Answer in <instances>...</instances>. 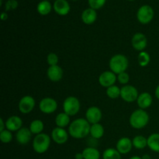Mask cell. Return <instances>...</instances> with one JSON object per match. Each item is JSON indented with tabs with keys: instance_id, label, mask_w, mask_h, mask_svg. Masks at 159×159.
<instances>
[{
	"instance_id": "4316f807",
	"label": "cell",
	"mask_w": 159,
	"mask_h": 159,
	"mask_svg": "<svg viewBox=\"0 0 159 159\" xmlns=\"http://www.w3.org/2000/svg\"><path fill=\"white\" fill-rule=\"evenodd\" d=\"M37 12L42 16H47L51 12V9H52V6L51 4L48 1V0H43L39 2L37 5Z\"/></svg>"
},
{
	"instance_id": "d4e9b609",
	"label": "cell",
	"mask_w": 159,
	"mask_h": 159,
	"mask_svg": "<svg viewBox=\"0 0 159 159\" xmlns=\"http://www.w3.org/2000/svg\"><path fill=\"white\" fill-rule=\"evenodd\" d=\"M43 128H44V124L43 122L40 120H34L30 124L29 129L30 130L31 133L33 134H40L43 132Z\"/></svg>"
},
{
	"instance_id": "9a60e30c",
	"label": "cell",
	"mask_w": 159,
	"mask_h": 159,
	"mask_svg": "<svg viewBox=\"0 0 159 159\" xmlns=\"http://www.w3.org/2000/svg\"><path fill=\"white\" fill-rule=\"evenodd\" d=\"M63 69L58 65L54 66H49L47 71V75L50 81L53 82H60L63 78Z\"/></svg>"
},
{
	"instance_id": "8992f818",
	"label": "cell",
	"mask_w": 159,
	"mask_h": 159,
	"mask_svg": "<svg viewBox=\"0 0 159 159\" xmlns=\"http://www.w3.org/2000/svg\"><path fill=\"white\" fill-rule=\"evenodd\" d=\"M155 16L154 9L148 5H144L138 9L137 12V18L141 24H148L152 21Z\"/></svg>"
},
{
	"instance_id": "603a6c76",
	"label": "cell",
	"mask_w": 159,
	"mask_h": 159,
	"mask_svg": "<svg viewBox=\"0 0 159 159\" xmlns=\"http://www.w3.org/2000/svg\"><path fill=\"white\" fill-rule=\"evenodd\" d=\"M55 124L57 127H61V128L68 127L71 124L70 123V116H68L65 112L58 113L55 117Z\"/></svg>"
},
{
	"instance_id": "ac0fdd59",
	"label": "cell",
	"mask_w": 159,
	"mask_h": 159,
	"mask_svg": "<svg viewBox=\"0 0 159 159\" xmlns=\"http://www.w3.org/2000/svg\"><path fill=\"white\" fill-rule=\"evenodd\" d=\"M54 12L60 16H66L70 12V5L66 0H56L53 5Z\"/></svg>"
},
{
	"instance_id": "7c38bea8",
	"label": "cell",
	"mask_w": 159,
	"mask_h": 159,
	"mask_svg": "<svg viewBox=\"0 0 159 159\" xmlns=\"http://www.w3.org/2000/svg\"><path fill=\"white\" fill-rule=\"evenodd\" d=\"M68 136H70L68 131L65 128L56 127L51 132V139L57 144H64L68 141Z\"/></svg>"
},
{
	"instance_id": "1f68e13d",
	"label": "cell",
	"mask_w": 159,
	"mask_h": 159,
	"mask_svg": "<svg viewBox=\"0 0 159 159\" xmlns=\"http://www.w3.org/2000/svg\"><path fill=\"white\" fill-rule=\"evenodd\" d=\"M59 58L58 56L55 54V53H50L47 56V63L48 64L49 66H54V65H57L58 64Z\"/></svg>"
},
{
	"instance_id": "e0dca14e",
	"label": "cell",
	"mask_w": 159,
	"mask_h": 159,
	"mask_svg": "<svg viewBox=\"0 0 159 159\" xmlns=\"http://www.w3.org/2000/svg\"><path fill=\"white\" fill-rule=\"evenodd\" d=\"M32 134L30 130L27 127H22L16 134V140L17 142L22 145L27 144L30 141Z\"/></svg>"
},
{
	"instance_id": "7402d4cb",
	"label": "cell",
	"mask_w": 159,
	"mask_h": 159,
	"mask_svg": "<svg viewBox=\"0 0 159 159\" xmlns=\"http://www.w3.org/2000/svg\"><path fill=\"white\" fill-rule=\"evenodd\" d=\"M148 147L152 152L159 153V133L152 134L148 138Z\"/></svg>"
},
{
	"instance_id": "8d00e7d4",
	"label": "cell",
	"mask_w": 159,
	"mask_h": 159,
	"mask_svg": "<svg viewBox=\"0 0 159 159\" xmlns=\"http://www.w3.org/2000/svg\"><path fill=\"white\" fill-rule=\"evenodd\" d=\"M75 159H84L83 155H82V152L76 153L75 155Z\"/></svg>"
},
{
	"instance_id": "5b68a950",
	"label": "cell",
	"mask_w": 159,
	"mask_h": 159,
	"mask_svg": "<svg viewBox=\"0 0 159 159\" xmlns=\"http://www.w3.org/2000/svg\"><path fill=\"white\" fill-rule=\"evenodd\" d=\"M81 103L77 97L73 96H68L63 102V110L70 116H75L79 112Z\"/></svg>"
},
{
	"instance_id": "f546056e",
	"label": "cell",
	"mask_w": 159,
	"mask_h": 159,
	"mask_svg": "<svg viewBox=\"0 0 159 159\" xmlns=\"http://www.w3.org/2000/svg\"><path fill=\"white\" fill-rule=\"evenodd\" d=\"M121 89H120L117 85H114L107 89V95L110 99H116L120 96Z\"/></svg>"
},
{
	"instance_id": "f1b7e54d",
	"label": "cell",
	"mask_w": 159,
	"mask_h": 159,
	"mask_svg": "<svg viewBox=\"0 0 159 159\" xmlns=\"http://www.w3.org/2000/svg\"><path fill=\"white\" fill-rule=\"evenodd\" d=\"M138 65H140L142 68H144V67L148 66L149 65L151 61V57L150 54H148L146 51H141V52L139 53V54L138 55Z\"/></svg>"
},
{
	"instance_id": "ba28073f",
	"label": "cell",
	"mask_w": 159,
	"mask_h": 159,
	"mask_svg": "<svg viewBox=\"0 0 159 159\" xmlns=\"http://www.w3.org/2000/svg\"><path fill=\"white\" fill-rule=\"evenodd\" d=\"M39 109L45 114L54 113L57 109V102L54 98L45 97L39 102Z\"/></svg>"
},
{
	"instance_id": "8fae6325",
	"label": "cell",
	"mask_w": 159,
	"mask_h": 159,
	"mask_svg": "<svg viewBox=\"0 0 159 159\" xmlns=\"http://www.w3.org/2000/svg\"><path fill=\"white\" fill-rule=\"evenodd\" d=\"M131 44L135 51H139V52L144 51L148 45L147 37L142 33H136L132 37Z\"/></svg>"
},
{
	"instance_id": "e575fe53",
	"label": "cell",
	"mask_w": 159,
	"mask_h": 159,
	"mask_svg": "<svg viewBox=\"0 0 159 159\" xmlns=\"http://www.w3.org/2000/svg\"><path fill=\"white\" fill-rule=\"evenodd\" d=\"M19 6V3L17 0H8L5 4V10L6 11H10L14 10L16 9Z\"/></svg>"
},
{
	"instance_id": "b9f144b4",
	"label": "cell",
	"mask_w": 159,
	"mask_h": 159,
	"mask_svg": "<svg viewBox=\"0 0 159 159\" xmlns=\"http://www.w3.org/2000/svg\"><path fill=\"white\" fill-rule=\"evenodd\" d=\"M129 1H134V0H129Z\"/></svg>"
},
{
	"instance_id": "484cf974",
	"label": "cell",
	"mask_w": 159,
	"mask_h": 159,
	"mask_svg": "<svg viewBox=\"0 0 159 159\" xmlns=\"http://www.w3.org/2000/svg\"><path fill=\"white\" fill-rule=\"evenodd\" d=\"M133 142V147H134L138 150H142L148 147V138L142 135H137L132 140Z\"/></svg>"
},
{
	"instance_id": "cb8c5ba5",
	"label": "cell",
	"mask_w": 159,
	"mask_h": 159,
	"mask_svg": "<svg viewBox=\"0 0 159 159\" xmlns=\"http://www.w3.org/2000/svg\"><path fill=\"white\" fill-rule=\"evenodd\" d=\"M84 159H99L100 158V152L97 148L93 147L85 148L82 151Z\"/></svg>"
},
{
	"instance_id": "9c48e42d",
	"label": "cell",
	"mask_w": 159,
	"mask_h": 159,
	"mask_svg": "<svg viewBox=\"0 0 159 159\" xmlns=\"http://www.w3.org/2000/svg\"><path fill=\"white\" fill-rule=\"evenodd\" d=\"M35 105L36 101L33 96H24L19 101L18 108L21 113L28 114L34 110Z\"/></svg>"
},
{
	"instance_id": "3957f363",
	"label": "cell",
	"mask_w": 159,
	"mask_h": 159,
	"mask_svg": "<svg viewBox=\"0 0 159 159\" xmlns=\"http://www.w3.org/2000/svg\"><path fill=\"white\" fill-rule=\"evenodd\" d=\"M129 66L128 58L124 54H117L113 55L109 61L110 71L117 75L127 71Z\"/></svg>"
},
{
	"instance_id": "d6a6232c",
	"label": "cell",
	"mask_w": 159,
	"mask_h": 159,
	"mask_svg": "<svg viewBox=\"0 0 159 159\" xmlns=\"http://www.w3.org/2000/svg\"><path fill=\"white\" fill-rule=\"evenodd\" d=\"M90 8L95 9H99L105 5L107 0H88Z\"/></svg>"
},
{
	"instance_id": "74e56055",
	"label": "cell",
	"mask_w": 159,
	"mask_h": 159,
	"mask_svg": "<svg viewBox=\"0 0 159 159\" xmlns=\"http://www.w3.org/2000/svg\"><path fill=\"white\" fill-rule=\"evenodd\" d=\"M7 18H8V15H7V13H6V12H2V14H1L2 20V21H5V20H7Z\"/></svg>"
},
{
	"instance_id": "7bdbcfd3",
	"label": "cell",
	"mask_w": 159,
	"mask_h": 159,
	"mask_svg": "<svg viewBox=\"0 0 159 159\" xmlns=\"http://www.w3.org/2000/svg\"><path fill=\"white\" fill-rule=\"evenodd\" d=\"M74 1H77V0H74Z\"/></svg>"
},
{
	"instance_id": "ab89813d",
	"label": "cell",
	"mask_w": 159,
	"mask_h": 159,
	"mask_svg": "<svg viewBox=\"0 0 159 159\" xmlns=\"http://www.w3.org/2000/svg\"><path fill=\"white\" fill-rule=\"evenodd\" d=\"M129 159H142V158H141V157H140V156H137V155H134V156L130 157V158Z\"/></svg>"
},
{
	"instance_id": "5bb4252c",
	"label": "cell",
	"mask_w": 159,
	"mask_h": 159,
	"mask_svg": "<svg viewBox=\"0 0 159 159\" xmlns=\"http://www.w3.org/2000/svg\"><path fill=\"white\" fill-rule=\"evenodd\" d=\"M133 148V142L130 138L124 137L118 140L116 144V149L121 154V155H127Z\"/></svg>"
},
{
	"instance_id": "60d3db41",
	"label": "cell",
	"mask_w": 159,
	"mask_h": 159,
	"mask_svg": "<svg viewBox=\"0 0 159 159\" xmlns=\"http://www.w3.org/2000/svg\"><path fill=\"white\" fill-rule=\"evenodd\" d=\"M141 158H142V159H151V157L148 155H144Z\"/></svg>"
},
{
	"instance_id": "d6986e66",
	"label": "cell",
	"mask_w": 159,
	"mask_h": 159,
	"mask_svg": "<svg viewBox=\"0 0 159 159\" xmlns=\"http://www.w3.org/2000/svg\"><path fill=\"white\" fill-rule=\"evenodd\" d=\"M152 102H153V99H152V95L147 92H144V93L139 94L138 99H137V103H138V107L142 110L149 108L152 106Z\"/></svg>"
},
{
	"instance_id": "7a4b0ae2",
	"label": "cell",
	"mask_w": 159,
	"mask_h": 159,
	"mask_svg": "<svg viewBox=\"0 0 159 159\" xmlns=\"http://www.w3.org/2000/svg\"><path fill=\"white\" fill-rule=\"evenodd\" d=\"M149 120L150 117L148 113L144 110L138 109L131 113L129 119V123L133 128L140 130L144 128L148 124Z\"/></svg>"
},
{
	"instance_id": "30bf717a",
	"label": "cell",
	"mask_w": 159,
	"mask_h": 159,
	"mask_svg": "<svg viewBox=\"0 0 159 159\" xmlns=\"http://www.w3.org/2000/svg\"><path fill=\"white\" fill-rule=\"evenodd\" d=\"M116 80H117V75L110 70L103 71L99 76V85L107 89L112 86V85H114Z\"/></svg>"
},
{
	"instance_id": "44dd1931",
	"label": "cell",
	"mask_w": 159,
	"mask_h": 159,
	"mask_svg": "<svg viewBox=\"0 0 159 159\" xmlns=\"http://www.w3.org/2000/svg\"><path fill=\"white\" fill-rule=\"evenodd\" d=\"M104 133H105V130L102 124H91L90 127V133L89 134L91 137L94 139H100L103 137Z\"/></svg>"
},
{
	"instance_id": "836d02e7",
	"label": "cell",
	"mask_w": 159,
	"mask_h": 159,
	"mask_svg": "<svg viewBox=\"0 0 159 159\" xmlns=\"http://www.w3.org/2000/svg\"><path fill=\"white\" fill-rule=\"evenodd\" d=\"M117 81L122 85H127V83L130 81V75L127 71L120 73V74L117 75Z\"/></svg>"
},
{
	"instance_id": "6da1fadb",
	"label": "cell",
	"mask_w": 159,
	"mask_h": 159,
	"mask_svg": "<svg viewBox=\"0 0 159 159\" xmlns=\"http://www.w3.org/2000/svg\"><path fill=\"white\" fill-rule=\"evenodd\" d=\"M91 124L85 118H78L68 126V134L75 139H82L89 134Z\"/></svg>"
},
{
	"instance_id": "f35d334b",
	"label": "cell",
	"mask_w": 159,
	"mask_h": 159,
	"mask_svg": "<svg viewBox=\"0 0 159 159\" xmlns=\"http://www.w3.org/2000/svg\"><path fill=\"white\" fill-rule=\"evenodd\" d=\"M155 97H156L159 100V85L156 87V89H155Z\"/></svg>"
},
{
	"instance_id": "52a82bcc",
	"label": "cell",
	"mask_w": 159,
	"mask_h": 159,
	"mask_svg": "<svg viewBox=\"0 0 159 159\" xmlns=\"http://www.w3.org/2000/svg\"><path fill=\"white\" fill-rule=\"evenodd\" d=\"M139 93L136 87L131 85H125L121 88L120 97L127 102H133L137 101Z\"/></svg>"
},
{
	"instance_id": "4dcf8cb0",
	"label": "cell",
	"mask_w": 159,
	"mask_h": 159,
	"mask_svg": "<svg viewBox=\"0 0 159 159\" xmlns=\"http://www.w3.org/2000/svg\"><path fill=\"white\" fill-rule=\"evenodd\" d=\"M0 140L3 144H9L12 140V134L10 130H6L0 132Z\"/></svg>"
},
{
	"instance_id": "83f0119b",
	"label": "cell",
	"mask_w": 159,
	"mask_h": 159,
	"mask_svg": "<svg viewBox=\"0 0 159 159\" xmlns=\"http://www.w3.org/2000/svg\"><path fill=\"white\" fill-rule=\"evenodd\" d=\"M102 159H121V154L116 148H109L102 153Z\"/></svg>"
},
{
	"instance_id": "ffe728a7",
	"label": "cell",
	"mask_w": 159,
	"mask_h": 159,
	"mask_svg": "<svg viewBox=\"0 0 159 159\" xmlns=\"http://www.w3.org/2000/svg\"><path fill=\"white\" fill-rule=\"evenodd\" d=\"M81 18L85 24L92 25L96 22V19H97V12L95 9L89 8L82 12Z\"/></svg>"
},
{
	"instance_id": "277c9868",
	"label": "cell",
	"mask_w": 159,
	"mask_h": 159,
	"mask_svg": "<svg viewBox=\"0 0 159 159\" xmlns=\"http://www.w3.org/2000/svg\"><path fill=\"white\" fill-rule=\"evenodd\" d=\"M51 138L48 134L41 133L34 137L33 140V148L37 154H43L51 146Z\"/></svg>"
},
{
	"instance_id": "ee69618b",
	"label": "cell",
	"mask_w": 159,
	"mask_h": 159,
	"mask_svg": "<svg viewBox=\"0 0 159 159\" xmlns=\"http://www.w3.org/2000/svg\"></svg>"
},
{
	"instance_id": "2e32d148",
	"label": "cell",
	"mask_w": 159,
	"mask_h": 159,
	"mask_svg": "<svg viewBox=\"0 0 159 159\" xmlns=\"http://www.w3.org/2000/svg\"><path fill=\"white\" fill-rule=\"evenodd\" d=\"M22 126H23V120L20 116L16 115L9 116L6 121V129L12 132H17L23 127Z\"/></svg>"
},
{
	"instance_id": "d590c367",
	"label": "cell",
	"mask_w": 159,
	"mask_h": 159,
	"mask_svg": "<svg viewBox=\"0 0 159 159\" xmlns=\"http://www.w3.org/2000/svg\"><path fill=\"white\" fill-rule=\"evenodd\" d=\"M6 122L4 121V120L2 118H0V132L2 131V130H6Z\"/></svg>"
},
{
	"instance_id": "4fadbf2b",
	"label": "cell",
	"mask_w": 159,
	"mask_h": 159,
	"mask_svg": "<svg viewBox=\"0 0 159 159\" xmlns=\"http://www.w3.org/2000/svg\"><path fill=\"white\" fill-rule=\"evenodd\" d=\"M102 117V111L97 107H90L85 112V119L90 124H99Z\"/></svg>"
}]
</instances>
